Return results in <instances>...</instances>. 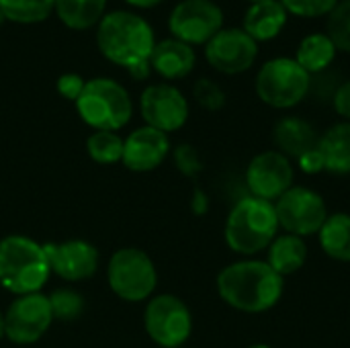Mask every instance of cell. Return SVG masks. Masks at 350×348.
Returning a JSON list of instances; mask_svg holds the SVG:
<instances>
[{
    "label": "cell",
    "mask_w": 350,
    "mask_h": 348,
    "mask_svg": "<svg viewBox=\"0 0 350 348\" xmlns=\"http://www.w3.org/2000/svg\"><path fill=\"white\" fill-rule=\"evenodd\" d=\"M308 254H310V250H308L306 238L283 232L267 248V265L279 277L285 279V277H291L306 267Z\"/></svg>",
    "instance_id": "obj_21"
},
{
    "label": "cell",
    "mask_w": 350,
    "mask_h": 348,
    "mask_svg": "<svg viewBox=\"0 0 350 348\" xmlns=\"http://www.w3.org/2000/svg\"><path fill=\"white\" fill-rule=\"evenodd\" d=\"M49 297V306L53 312V320H64V322H72L76 318H80V314L84 312V299L78 291L74 289H55Z\"/></svg>",
    "instance_id": "obj_28"
},
{
    "label": "cell",
    "mask_w": 350,
    "mask_h": 348,
    "mask_svg": "<svg viewBox=\"0 0 350 348\" xmlns=\"http://www.w3.org/2000/svg\"><path fill=\"white\" fill-rule=\"evenodd\" d=\"M246 348H273V347H269V345H262V343H258V345H250V347H246Z\"/></svg>",
    "instance_id": "obj_39"
},
{
    "label": "cell",
    "mask_w": 350,
    "mask_h": 348,
    "mask_svg": "<svg viewBox=\"0 0 350 348\" xmlns=\"http://www.w3.org/2000/svg\"><path fill=\"white\" fill-rule=\"evenodd\" d=\"M51 273L64 281H86L98 269V250L86 240H66L45 244Z\"/></svg>",
    "instance_id": "obj_15"
},
{
    "label": "cell",
    "mask_w": 350,
    "mask_h": 348,
    "mask_svg": "<svg viewBox=\"0 0 350 348\" xmlns=\"http://www.w3.org/2000/svg\"><path fill=\"white\" fill-rule=\"evenodd\" d=\"M326 172L350 174V123L338 121L330 125L318 142Z\"/></svg>",
    "instance_id": "obj_22"
},
{
    "label": "cell",
    "mask_w": 350,
    "mask_h": 348,
    "mask_svg": "<svg viewBox=\"0 0 350 348\" xmlns=\"http://www.w3.org/2000/svg\"><path fill=\"white\" fill-rule=\"evenodd\" d=\"M254 92L262 105L277 111H289L312 94V76L293 59V55H277L258 68Z\"/></svg>",
    "instance_id": "obj_6"
},
{
    "label": "cell",
    "mask_w": 350,
    "mask_h": 348,
    "mask_svg": "<svg viewBox=\"0 0 350 348\" xmlns=\"http://www.w3.org/2000/svg\"><path fill=\"white\" fill-rule=\"evenodd\" d=\"M174 162H176L178 170L185 176H191V178H195L203 170V160H201L197 148H193L191 144L176 146V150H174Z\"/></svg>",
    "instance_id": "obj_31"
},
{
    "label": "cell",
    "mask_w": 350,
    "mask_h": 348,
    "mask_svg": "<svg viewBox=\"0 0 350 348\" xmlns=\"http://www.w3.org/2000/svg\"><path fill=\"white\" fill-rule=\"evenodd\" d=\"M258 51V43L242 27H224L207 41L205 59L215 72L224 76H238L256 64Z\"/></svg>",
    "instance_id": "obj_12"
},
{
    "label": "cell",
    "mask_w": 350,
    "mask_h": 348,
    "mask_svg": "<svg viewBox=\"0 0 350 348\" xmlns=\"http://www.w3.org/2000/svg\"><path fill=\"white\" fill-rule=\"evenodd\" d=\"M111 291L129 304L148 302L158 285L154 260L139 248H119L107 265Z\"/></svg>",
    "instance_id": "obj_7"
},
{
    "label": "cell",
    "mask_w": 350,
    "mask_h": 348,
    "mask_svg": "<svg viewBox=\"0 0 350 348\" xmlns=\"http://www.w3.org/2000/svg\"><path fill=\"white\" fill-rule=\"evenodd\" d=\"M152 72L164 78V82H174L187 78L195 66H197V51L195 47L174 39L166 37L156 41L154 51L150 55Z\"/></svg>",
    "instance_id": "obj_17"
},
{
    "label": "cell",
    "mask_w": 350,
    "mask_h": 348,
    "mask_svg": "<svg viewBox=\"0 0 350 348\" xmlns=\"http://www.w3.org/2000/svg\"><path fill=\"white\" fill-rule=\"evenodd\" d=\"M86 152L96 164H115L123 158V137L117 131H94L86 139Z\"/></svg>",
    "instance_id": "obj_26"
},
{
    "label": "cell",
    "mask_w": 350,
    "mask_h": 348,
    "mask_svg": "<svg viewBox=\"0 0 350 348\" xmlns=\"http://www.w3.org/2000/svg\"><path fill=\"white\" fill-rule=\"evenodd\" d=\"M129 6H133V8H154V6H158L162 0H125Z\"/></svg>",
    "instance_id": "obj_37"
},
{
    "label": "cell",
    "mask_w": 350,
    "mask_h": 348,
    "mask_svg": "<svg viewBox=\"0 0 350 348\" xmlns=\"http://www.w3.org/2000/svg\"><path fill=\"white\" fill-rule=\"evenodd\" d=\"M289 16L297 18H326L340 0H279Z\"/></svg>",
    "instance_id": "obj_30"
},
{
    "label": "cell",
    "mask_w": 350,
    "mask_h": 348,
    "mask_svg": "<svg viewBox=\"0 0 350 348\" xmlns=\"http://www.w3.org/2000/svg\"><path fill=\"white\" fill-rule=\"evenodd\" d=\"M168 154H170L168 133L142 125L123 139L121 162L125 164V168L133 172H150L156 170L166 160Z\"/></svg>",
    "instance_id": "obj_16"
},
{
    "label": "cell",
    "mask_w": 350,
    "mask_h": 348,
    "mask_svg": "<svg viewBox=\"0 0 350 348\" xmlns=\"http://www.w3.org/2000/svg\"><path fill=\"white\" fill-rule=\"evenodd\" d=\"M318 242L328 258L336 263H350V213H330L318 232Z\"/></svg>",
    "instance_id": "obj_24"
},
{
    "label": "cell",
    "mask_w": 350,
    "mask_h": 348,
    "mask_svg": "<svg viewBox=\"0 0 350 348\" xmlns=\"http://www.w3.org/2000/svg\"><path fill=\"white\" fill-rule=\"evenodd\" d=\"M139 113L148 127H154L162 133H172L187 125L191 107L180 88L170 82H158L142 90Z\"/></svg>",
    "instance_id": "obj_11"
},
{
    "label": "cell",
    "mask_w": 350,
    "mask_h": 348,
    "mask_svg": "<svg viewBox=\"0 0 350 348\" xmlns=\"http://www.w3.org/2000/svg\"><path fill=\"white\" fill-rule=\"evenodd\" d=\"M336 55H338V49L332 43V39L326 35V31H314L299 39L293 59L310 76H320L332 68V64L336 62Z\"/></svg>",
    "instance_id": "obj_20"
},
{
    "label": "cell",
    "mask_w": 350,
    "mask_h": 348,
    "mask_svg": "<svg viewBox=\"0 0 350 348\" xmlns=\"http://www.w3.org/2000/svg\"><path fill=\"white\" fill-rule=\"evenodd\" d=\"M215 287L221 302L232 310L242 314H265L281 302L285 279L279 277L267 260L242 258L219 271Z\"/></svg>",
    "instance_id": "obj_1"
},
{
    "label": "cell",
    "mask_w": 350,
    "mask_h": 348,
    "mask_svg": "<svg viewBox=\"0 0 350 348\" xmlns=\"http://www.w3.org/2000/svg\"><path fill=\"white\" fill-rule=\"evenodd\" d=\"M51 269L45 246L33 238L12 234L0 240V285L18 295L41 293Z\"/></svg>",
    "instance_id": "obj_4"
},
{
    "label": "cell",
    "mask_w": 350,
    "mask_h": 348,
    "mask_svg": "<svg viewBox=\"0 0 350 348\" xmlns=\"http://www.w3.org/2000/svg\"><path fill=\"white\" fill-rule=\"evenodd\" d=\"M4 23V14H2V10H0V25Z\"/></svg>",
    "instance_id": "obj_40"
},
{
    "label": "cell",
    "mask_w": 350,
    "mask_h": 348,
    "mask_svg": "<svg viewBox=\"0 0 350 348\" xmlns=\"http://www.w3.org/2000/svg\"><path fill=\"white\" fill-rule=\"evenodd\" d=\"M326 35L338 51L350 53V0H340L326 16Z\"/></svg>",
    "instance_id": "obj_27"
},
{
    "label": "cell",
    "mask_w": 350,
    "mask_h": 348,
    "mask_svg": "<svg viewBox=\"0 0 350 348\" xmlns=\"http://www.w3.org/2000/svg\"><path fill=\"white\" fill-rule=\"evenodd\" d=\"M250 4H254V2H265V0H248Z\"/></svg>",
    "instance_id": "obj_41"
},
{
    "label": "cell",
    "mask_w": 350,
    "mask_h": 348,
    "mask_svg": "<svg viewBox=\"0 0 350 348\" xmlns=\"http://www.w3.org/2000/svg\"><path fill=\"white\" fill-rule=\"evenodd\" d=\"M53 322L49 297L43 293L18 295L4 312V336L14 345H35Z\"/></svg>",
    "instance_id": "obj_14"
},
{
    "label": "cell",
    "mask_w": 350,
    "mask_h": 348,
    "mask_svg": "<svg viewBox=\"0 0 350 348\" xmlns=\"http://www.w3.org/2000/svg\"><path fill=\"white\" fill-rule=\"evenodd\" d=\"M275 211L279 228L299 238L318 236L320 228L330 215L324 197L318 191L301 185H293L285 195H281L275 201Z\"/></svg>",
    "instance_id": "obj_9"
},
{
    "label": "cell",
    "mask_w": 350,
    "mask_h": 348,
    "mask_svg": "<svg viewBox=\"0 0 350 348\" xmlns=\"http://www.w3.org/2000/svg\"><path fill=\"white\" fill-rule=\"evenodd\" d=\"M279 230L275 203L248 195L228 213L224 240L232 252L244 258H254L256 254L267 252L271 242L279 236Z\"/></svg>",
    "instance_id": "obj_3"
},
{
    "label": "cell",
    "mask_w": 350,
    "mask_h": 348,
    "mask_svg": "<svg viewBox=\"0 0 350 348\" xmlns=\"http://www.w3.org/2000/svg\"><path fill=\"white\" fill-rule=\"evenodd\" d=\"M0 338H4V312H0Z\"/></svg>",
    "instance_id": "obj_38"
},
{
    "label": "cell",
    "mask_w": 350,
    "mask_h": 348,
    "mask_svg": "<svg viewBox=\"0 0 350 348\" xmlns=\"http://www.w3.org/2000/svg\"><path fill=\"white\" fill-rule=\"evenodd\" d=\"M244 178L252 197L275 203L295 185V166L281 152L265 150L248 162Z\"/></svg>",
    "instance_id": "obj_13"
},
{
    "label": "cell",
    "mask_w": 350,
    "mask_h": 348,
    "mask_svg": "<svg viewBox=\"0 0 350 348\" xmlns=\"http://www.w3.org/2000/svg\"><path fill=\"white\" fill-rule=\"evenodd\" d=\"M193 96L197 101V105L205 111H221L228 103V96H226V90L211 78H199L195 84H193Z\"/></svg>",
    "instance_id": "obj_29"
},
{
    "label": "cell",
    "mask_w": 350,
    "mask_h": 348,
    "mask_svg": "<svg viewBox=\"0 0 350 348\" xmlns=\"http://www.w3.org/2000/svg\"><path fill=\"white\" fill-rule=\"evenodd\" d=\"M144 328L154 345L178 348L191 338L193 314L180 297L172 293H160L148 299L144 312Z\"/></svg>",
    "instance_id": "obj_8"
},
{
    "label": "cell",
    "mask_w": 350,
    "mask_h": 348,
    "mask_svg": "<svg viewBox=\"0 0 350 348\" xmlns=\"http://www.w3.org/2000/svg\"><path fill=\"white\" fill-rule=\"evenodd\" d=\"M191 209H193V213H197V215H205V213H207V209H209V197L205 195V191L195 189L193 201H191Z\"/></svg>",
    "instance_id": "obj_35"
},
{
    "label": "cell",
    "mask_w": 350,
    "mask_h": 348,
    "mask_svg": "<svg viewBox=\"0 0 350 348\" xmlns=\"http://www.w3.org/2000/svg\"><path fill=\"white\" fill-rule=\"evenodd\" d=\"M55 0H0L4 21L16 25H35L49 18Z\"/></svg>",
    "instance_id": "obj_25"
},
{
    "label": "cell",
    "mask_w": 350,
    "mask_h": 348,
    "mask_svg": "<svg viewBox=\"0 0 350 348\" xmlns=\"http://www.w3.org/2000/svg\"><path fill=\"white\" fill-rule=\"evenodd\" d=\"M224 8L213 0H180L168 14L170 37L191 45H207L226 25Z\"/></svg>",
    "instance_id": "obj_10"
},
{
    "label": "cell",
    "mask_w": 350,
    "mask_h": 348,
    "mask_svg": "<svg viewBox=\"0 0 350 348\" xmlns=\"http://www.w3.org/2000/svg\"><path fill=\"white\" fill-rule=\"evenodd\" d=\"M156 41L150 21L135 10H109L96 25L98 51L125 70L150 62Z\"/></svg>",
    "instance_id": "obj_2"
},
{
    "label": "cell",
    "mask_w": 350,
    "mask_h": 348,
    "mask_svg": "<svg viewBox=\"0 0 350 348\" xmlns=\"http://www.w3.org/2000/svg\"><path fill=\"white\" fill-rule=\"evenodd\" d=\"M84 84H86V80H84L80 74H76V72H66V74H62V76L57 78L55 88H57V92H59L62 98L76 103L78 96H80L82 90H84Z\"/></svg>",
    "instance_id": "obj_32"
},
{
    "label": "cell",
    "mask_w": 350,
    "mask_h": 348,
    "mask_svg": "<svg viewBox=\"0 0 350 348\" xmlns=\"http://www.w3.org/2000/svg\"><path fill=\"white\" fill-rule=\"evenodd\" d=\"M53 12L64 27L72 31H88L107 14V0H55Z\"/></svg>",
    "instance_id": "obj_23"
},
{
    "label": "cell",
    "mask_w": 350,
    "mask_h": 348,
    "mask_svg": "<svg viewBox=\"0 0 350 348\" xmlns=\"http://www.w3.org/2000/svg\"><path fill=\"white\" fill-rule=\"evenodd\" d=\"M295 162H297V166H299V170H301L304 174L314 176V174L326 172L324 158H322V154H320V150H318V148H314V150L306 152V154H304V156H299Z\"/></svg>",
    "instance_id": "obj_34"
},
{
    "label": "cell",
    "mask_w": 350,
    "mask_h": 348,
    "mask_svg": "<svg viewBox=\"0 0 350 348\" xmlns=\"http://www.w3.org/2000/svg\"><path fill=\"white\" fill-rule=\"evenodd\" d=\"M289 14L279 0L254 2L246 8L242 18V29L260 45L277 39L287 27Z\"/></svg>",
    "instance_id": "obj_19"
},
{
    "label": "cell",
    "mask_w": 350,
    "mask_h": 348,
    "mask_svg": "<svg viewBox=\"0 0 350 348\" xmlns=\"http://www.w3.org/2000/svg\"><path fill=\"white\" fill-rule=\"evenodd\" d=\"M330 101H332V109L336 111L340 121H349L350 123V78L338 82Z\"/></svg>",
    "instance_id": "obj_33"
},
{
    "label": "cell",
    "mask_w": 350,
    "mask_h": 348,
    "mask_svg": "<svg viewBox=\"0 0 350 348\" xmlns=\"http://www.w3.org/2000/svg\"><path fill=\"white\" fill-rule=\"evenodd\" d=\"M127 72H129V76L133 80H148V76L152 74V66H150V62H144V64H137V66L129 68Z\"/></svg>",
    "instance_id": "obj_36"
},
{
    "label": "cell",
    "mask_w": 350,
    "mask_h": 348,
    "mask_svg": "<svg viewBox=\"0 0 350 348\" xmlns=\"http://www.w3.org/2000/svg\"><path fill=\"white\" fill-rule=\"evenodd\" d=\"M80 119L94 131H119L133 117V101L127 88L113 78H90L74 103Z\"/></svg>",
    "instance_id": "obj_5"
},
{
    "label": "cell",
    "mask_w": 350,
    "mask_h": 348,
    "mask_svg": "<svg viewBox=\"0 0 350 348\" xmlns=\"http://www.w3.org/2000/svg\"><path fill=\"white\" fill-rule=\"evenodd\" d=\"M273 142L277 152L289 160H297L306 152L318 148L320 133L308 119L299 115H285L273 127Z\"/></svg>",
    "instance_id": "obj_18"
}]
</instances>
